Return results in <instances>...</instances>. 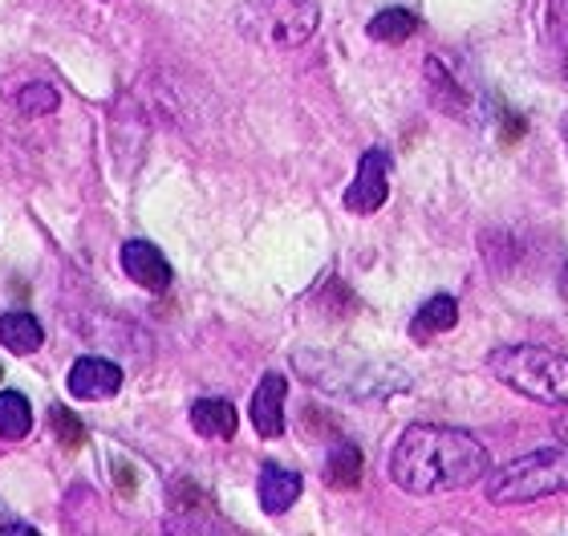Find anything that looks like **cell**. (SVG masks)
<instances>
[{
	"instance_id": "obj_5",
	"label": "cell",
	"mask_w": 568,
	"mask_h": 536,
	"mask_svg": "<svg viewBox=\"0 0 568 536\" xmlns=\"http://www.w3.org/2000/svg\"><path fill=\"white\" fill-rule=\"evenodd\" d=\"M386 200H390V155L382 146H374L362 155L354 183L345 188V212L374 215Z\"/></svg>"
},
{
	"instance_id": "obj_21",
	"label": "cell",
	"mask_w": 568,
	"mask_h": 536,
	"mask_svg": "<svg viewBox=\"0 0 568 536\" xmlns=\"http://www.w3.org/2000/svg\"><path fill=\"white\" fill-rule=\"evenodd\" d=\"M560 293H565V301H568V264H565V273H560Z\"/></svg>"
},
{
	"instance_id": "obj_18",
	"label": "cell",
	"mask_w": 568,
	"mask_h": 536,
	"mask_svg": "<svg viewBox=\"0 0 568 536\" xmlns=\"http://www.w3.org/2000/svg\"><path fill=\"white\" fill-rule=\"evenodd\" d=\"M17 110H21V114H53V110H58V90L45 82L24 85L21 94H17Z\"/></svg>"
},
{
	"instance_id": "obj_9",
	"label": "cell",
	"mask_w": 568,
	"mask_h": 536,
	"mask_svg": "<svg viewBox=\"0 0 568 536\" xmlns=\"http://www.w3.org/2000/svg\"><path fill=\"white\" fill-rule=\"evenodd\" d=\"M423 78H426V94H430V102H435L443 114H450V119H467V110H471V98H467V90H463V85L450 78V70L443 65V61L426 58Z\"/></svg>"
},
{
	"instance_id": "obj_13",
	"label": "cell",
	"mask_w": 568,
	"mask_h": 536,
	"mask_svg": "<svg viewBox=\"0 0 568 536\" xmlns=\"http://www.w3.org/2000/svg\"><path fill=\"white\" fill-rule=\"evenodd\" d=\"M41 342H45V334H41V322L33 313L17 310L0 317V346H9L12 354H37Z\"/></svg>"
},
{
	"instance_id": "obj_20",
	"label": "cell",
	"mask_w": 568,
	"mask_h": 536,
	"mask_svg": "<svg viewBox=\"0 0 568 536\" xmlns=\"http://www.w3.org/2000/svg\"><path fill=\"white\" fill-rule=\"evenodd\" d=\"M524 131H528V127H524L520 114H508V127H504V143H520Z\"/></svg>"
},
{
	"instance_id": "obj_22",
	"label": "cell",
	"mask_w": 568,
	"mask_h": 536,
	"mask_svg": "<svg viewBox=\"0 0 568 536\" xmlns=\"http://www.w3.org/2000/svg\"><path fill=\"white\" fill-rule=\"evenodd\" d=\"M0 378H4V370H0Z\"/></svg>"
},
{
	"instance_id": "obj_1",
	"label": "cell",
	"mask_w": 568,
	"mask_h": 536,
	"mask_svg": "<svg viewBox=\"0 0 568 536\" xmlns=\"http://www.w3.org/2000/svg\"><path fill=\"white\" fill-rule=\"evenodd\" d=\"M491 455L475 435L438 423H410L390 452V479L410 496H447L487 479Z\"/></svg>"
},
{
	"instance_id": "obj_12",
	"label": "cell",
	"mask_w": 568,
	"mask_h": 536,
	"mask_svg": "<svg viewBox=\"0 0 568 536\" xmlns=\"http://www.w3.org/2000/svg\"><path fill=\"white\" fill-rule=\"evenodd\" d=\"M191 427L203 439H232L240 427V415L227 398H200V403L191 406Z\"/></svg>"
},
{
	"instance_id": "obj_3",
	"label": "cell",
	"mask_w": 568,
	"mask_h": 536,
	"mask_svg": "<svg viewBox=\"0 0 568 536\" xmlns=\"http://www.w3.org/2000/svg\"><path fill=\"white\" fill-rule=\"evenodd\" d=\"M548 496H568V447H540L504 464L499 472H487L491 504H532Z\"/></svg>"
},
{
	"instance_id": "obj_4",
	"label": "cell",
	"mask_w": 568,
	"mask_h": 536,
	"mask_svg": "<svg viewBox=\"0 0 568 536\" xmlns=\"http://www.w3.org/2000/svg\"><path fill=\"white\" fill-rule=\"evenodd\" d=\"M317 24V0H244L236 9V33L261 49H301Z\"/></svg>"
},
{
	"instance_id": "obj_6",
	"label": "cell",
	"mask_w": 568,
	"mask_h": 536,
	"mask_svg": "<svg viewBox=\"0 0 568 536\" xmlns=\"http://www.w3.org/2000/svg\"><path fill=\"white\" fill-rule=\"evenodd\" d=\"M122 273L146 293H166L171 289V261L151 240H126L122 244Z\"/></svg>"
},
{
	"instance_id": "obj_10",
	"label": "cell",
	"mask_w": 568,
	"mask_h": 536,
	"mask_svg": "<svg viewBox=\"0 0 568 536\" xmlns=\"http://www.w3.org/2000/svg\"><path fill=\"white\" fill-rule=\"evenodd\" d=\"M301 476L296 472H288V467L281 464H264L261 467V508L268 516H281L288 513L296 500H301Z\"/></svg>"
},
{
	"instance_id": "obj_19",
	"label": "cell",
	"mask_w": 568,
	"mask_h": 536,
	"mask_svg": "<svg viewBox=\"0 0 568 536\" xmlns=\"http://www.w3.org/2000/svg\"><path fill=\"white\" fill-rule=\"evenodd\" d=\"M49 418H53V431H58L61 447L78 452V447L85 443V427L73 418V411H65V406H49Z\"/></svg>"
},
{
	"instance_id": "obj_7",
	"label": "cell",
	"mask_w": 568,
	"mask_h": 536,
	"mask_svg": "<svg viewBox=\"0 0 568 536\" xmlns=\"http://www.w3.org/2000/svg\"><path fill=\"white\" fill-rule=\"evenodd\" d=\"M65 386L82 403H102V398H114L122 391V370L106 357H78L70 366Z\"/></svg>"
},
{
	"instance_id": "obj_17",
	"label": "cell",
	"mask_w": 568,
	"mask_h": 536,
	"mask_svg": "<svg viewBox=\"0 0 568 536\" xmlns=\"http://www.w3.org/2000/svg\"><path fill=\"white\" fill-rule=\"evenodd\" d=\"M33 431V411H29V398L17 391L0 394V439H24Z\"/></svg>"
},
{
	"instance_id": "obj_14",
	"label": "cell",
	"mask_w": 568,
	"mask_h": 536,
	"mask_svg": "<svg viewBox=\"0 0 568 536\" xmlns=\"http://www.w3.org/2000/svg\"><path fill=\"white\" fill-rule=\"evenodd\" d=\"M540 37H545L548 53L560 61V73H565V82H568V0H545Z\"/></svg>"
},
{
	"instance_id": "obj_16",
	"label": "cell",
	"mask_w": 568,
	"mask_h": 536,
	"mask_svg": "<svg viewBox=\"0 0 568 536\" xmlns=\"http://www.w3.org/2000/svg\"><path fill=\"white\" fill-rule=\"evenodd\" d=\"M366 33L382 45H403L418 33V17L410 9H382L374 21L366 24Z\"/></svg>"
},
{
	"instance_id": "obj_2",
	"label": "cell",
	"mask_w": 568,
	"mask_h": 536,
	"mask_svg": "<svg viewBox=\"0 0 568 536\" xmlns=\"http://www.w3.org/2000/svg\"><path fill=\"white\" fill-rule=\"evenodd\" d=\"M487 374L532 403L568 411V354L545 346H496L487 354Z\"/></svg>"
},
{
	"instance_id": "obj_11",
	"label": "cell",
	"mask_w": 568,
	"mask_h": 536,
	"mask_svg": "<svg viewBox=\"0 0 568 536\" xmlns=\"http://www.w3.org/2000/svg\"><path fill=\"white\" fill-rule=\"evenodd\" d=\"M455 325H459V301L447 297V293H438V297H430L423 310L410 317V337H415L418 346H426V342H435L438 334H447Z\"/></svg>"
},
{
	"instance_id": "obj_15",
	"label": "cell",
	"mask_w": 568,
	"mask_h": 536,
	"mask_svg": "<svg viewBox=\"0 0 568 536\" xmlns=\"http://www.w3.org/2000/svg\"><path fill=\"white\" fill-rule=\"evenodd\" d=\"M362 447L349 439H342L337 447L329 452V459H325V484L329 488H357L362 484Z\"/></svg>"
},
{
	"instance_id": "obj_8",
	"label": "cell",
	"mask_w": 568,
	"mask_h": 536,
	"mask_svg": "<svg viewBox=\"0 0 568 536\" xmlns=\"http://www.w3.org/2000/svg\"><path fill=\"white\" fill-rule=\"evenodd\" d=\"M284 394H288V378L284 374H264L261 386L252 391L248 418L261 439H281L284 435Z\"/></svg>"
}]
</instances>
